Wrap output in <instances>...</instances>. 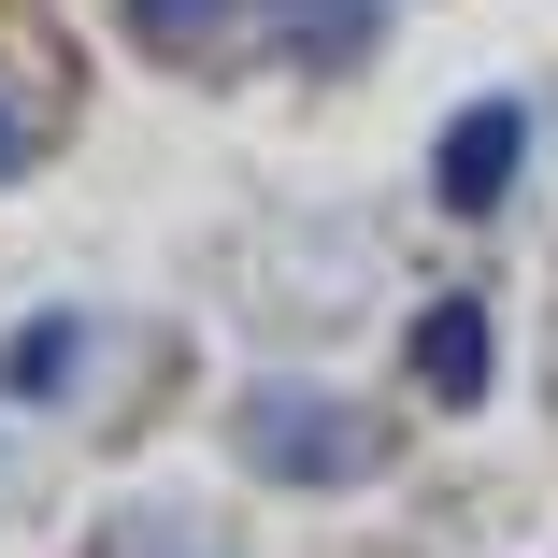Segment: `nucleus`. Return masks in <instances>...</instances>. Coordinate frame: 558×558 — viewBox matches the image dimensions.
<instances>
[{"mask_svg": "<svg viewBox=\"0 0 558 558\" xmlns=\"http://www.w3.org/2000/svg\"><path fill=\"white\" fill-rule=\"evenodd\" d=\"M72 344H86L72 315H44V329H15V344H0V387H15V401H58V387H72Z\"/></svg>", "mask_w": 558, "mask_h": 558, "instance_id": "nucleus-4", "label": "nucleus"}, {"mask_svg": "<svg viewBox=\"0 0 558 558\" xmlns=\"http://www.w3.org/2000/svg\"><path fill=\"white\" fill-rule=\"evenodd\" d=\"M415 387L429 401H487V301H429L415 315Z\"/></svg>", "mask_w": 558, "mask_h": 558, "instance_id": "nucleus-2", "label": "nucleus"}, {"mask_svg": "<svg viewBox=\"0 0 558 558\" xmlns=\"http://www.w3.org/2000/svg\"><path fill=\"white\" fill-rule=\"evenodd\" d=\"M344 29H359V0H315V44H344Z\"/></svg>", "mask_w": 558, "mask_h": 558, "instance_id": "nucleus-6", "label": "nucleus"}, {"mask_svg": "<svg viewBox=\"0 0 558 558\" xmlns=\"http://www.w3.org/2000/svg\"><path fill=\"white\" fill-rule=\"evenodd\" d=\"M258 459H272V473H344V459H359V429H344V415H315V401H258Z\"/></svg>", "mask_w": 558, "mask_h": 558, "instance_id": "nucleus-3", "label": "nucleus"}, {"mask_svg": "<svg viewBox=\"0 0 558 558\" xmlns=\"http://www.w3.org/2000/svg\"><path fill=\"white\" fill-rule=\"evenodd\" d=\"M0 172H15V116H0Z\"/></svg>", "mask_w": 558, "mask_h": 558, "instance_id": "nucleus-7", "label": "nucleus"}, {"mask_svg": "<svg viewBox=\"0 0 558 558\" xmlns=\"http://www.w3.org/2000/svg\"><path fill=\"white\" fill-rule=\"evenodd\" d=\"M515 158H530V116H515V100H473V116L444 130V158H429L444 172V215H487L515 186Z\"/></svg>", "mask_w": 558, "mask_h": 558, "instance_id": "nucleus-1", "label": "nucleus"}, {"mask_svg": "<svg viewBox=\"0 0 558 558\" xmlns=\"http://www.w3.org/2000/svg\"><path fill=\"white\" fill-rule=\"evenodd\" d=\"M215 15H230V0H130V29H144V44H201Z\"/></svg>", "mask_w": 558, "mask_h": 558, "instance_id": "nucleus-5", "label": "nucleus"}]
</instances>
